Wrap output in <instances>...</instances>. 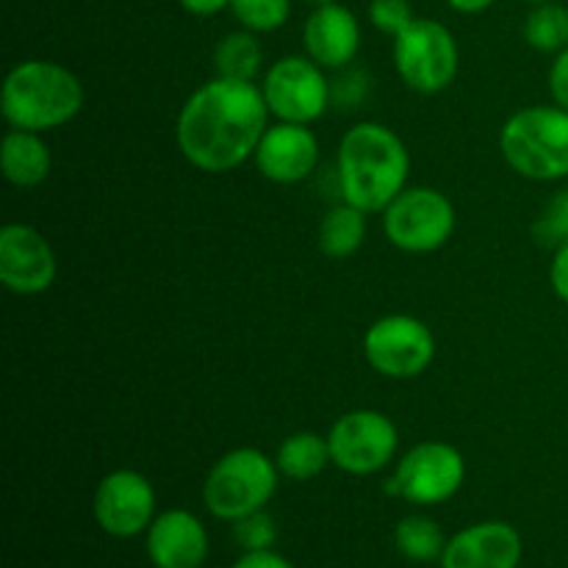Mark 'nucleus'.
Instances as JSON below:
<instances>
[{
    "mask_svg": "<svg viewBox=\"0 0 568 568\" xmlns=\"http://www.w3.org/2000/svg\"><path fill=\"white\" fill-rule=\"evenodd\" d=\"M270 114L264 89L216 75L183 103L178 148L200 172H231L255 155Z\"/></svg>",
    "mask_w": 568,
    "mask_h": 568,
    "instance_id": "1",
    "label": "nucleus"
},
{
    "mask_svg": "<svg viewBox=\"0 0 568 568\" xmlns=\"http://www.w3.org/2000/svg\"><path fill=\"white\" fill-rule=\"evenodd\" d=\"M410 155L403 139L381 122H358L338 144L336 181L344 203L375 214L408 183Z\"/></svg>",
    "mask_w": 568,
    "mask_h": 568,
    "instance_id": "2",
    "label": "nucleus"
},
{
    "mask_svg": "<svg viewBox=\"0 0 568 568\" xmlns=\"http://www.w3.org/2000/svg\"><path fill=\"white\" fill-rule=\"evenodd\" d=\"M81 109V81L75 72L55 61H22L6 75L0 111H3V120L17 131H55L75 120Z\"/></svg>",
    "mask_w": 568,
    "mask_h": 568,
    "instance_id": "3",
    "label": "nucleus"
},
{
    "mask_svg": "<svg viewBox=\"0 0 568 568\" xmlns=\"http://www.w3.org/2000/svg\"><path fill=\"white\" fill-rule=\"evenodd\" d=\"M499 150L510 170L521 178H568V111L560 105H530L516 111L503 125Z\"/></svg>",
    "mask_w": 568,
    "mask_h": 568,
    "instance_id": "4",
    "label": "nucleus"
},
{
    "mask_svg": "<svg viewBox=\"0 0 568 568\" xmlns=\"http://www.w3.org/2000/svg\"><path fill=\"white\" fill-rule=\"evenodd\" d=\"M281 469L261 449L242 447L222 455L203 483V503L211 516L222 521H239L264 510L277 491Z\"/></svg>",
    "mask_w": 568,
    "mask_h": 568,
    "instance_id": "5",
    "label": "nucleus"
},
{
    "mask_svg": "<svg viewBox=\"0 0 568 568\" xmlns=\"http://www.w3.org/2000/svg\"><path fill=\"white\" fill-rule=\"evenodd\" d=\"M383 231L403 253H433L453 236L455 209L438 189H403L383 211Z\"/></svg>",
    "mask_w": 568,
    "mask_h": 568,
    "instance_id": "6",
    "label": "nucleus"
},
{
    "mask_svg": "<svg viewBox=\"0 0 568 568\" xmlns=\"http://www.w3.org/2000/svg\"><path fill=\"white\" fill-rule=\"evenodd\" d=\"M394 67L414 92H444L458 75V42L436 20H414L394 37Z\"/></svg>",
    "mask_w": 568,
    "mask_h": 568,
    "instance_id": "7",
    "label": "nucleus"
},
{
    "mask_svg": "<svg viewBox=\"0 0 568 568\" xmlns=\"http://www.w3.org/2000/svg\"><path fill=\"white\" fill-rule=\"evenodd\" d=\"M466 480V460L453 444L425 442L403 455L386 491L410 505H442L460 491Z\"/></svg>",
    "mask_w": 568,
    "mask_h": 568,
    "instance_id": "8",
    "label": "nucleus"
},
{
    "mask_svg": "<svg viewBox=\"0 0 568 568\" xmlns=\"http://www.w3.org/2000/svg\"><path fill=\"white\" fill-rule=\"evenodd\" d=\"M331 460L342 471L369 477L386 469L399 447L397 425L381 410H349L327 433Z\"/></svg>",
    "mask_w": 568,
    "mask_h": 568,
    "instance_id": "9",
    "label": "nucleus"
},
{
    "mask_svg": "<svg viewBox=\"0 0 568 568\" xmlns=\"http://www.w3.org/2000/svg\"><path fill=\"white\" fill-rule=\"evenodd\" d=\"M364 355L377 375L408 381V377H419L433 364L436 338L430 327L416 316L392 314L377 320L366 331Z\"/></svg>",
    "mask_w": 568,
    "mask_h": 568,
    "instance_id": "10",
    "label": "nucleus"
},
{
    "mask_svg": "<svg viewBox=\"0 0 568 568\" xmlns=\"http://www.w3.org/2000/svg\"><path fill=\"white\" fill-rule=\"evenodd\" d=\"M264 98L281 122L311 125L327 111L333 100L331 81L308 55H286L266 70Z\"/></svg>",
    "mask_w": 568,
    "mask_h": 568,
    "instance_id": "11",
    "label": "nucleus"
},
{
    "mask_svg": "<svg viewBox=\"0 0 568 568\" xmlns=\"http://www.w3.org/2000/svg\"><path fill=\"white\" fill-rule=\"evenodd\" d=\"M92 514L100 530L111 538H133L148 532L155 519V488L133 469H116L98 483Z\"/></svg>",
    "mask_w": 568,
    "mask_h": 568,
    "instance_id": "12",
    "label": "nucleus"
},
{
    "mask_svg": "<svg viewBox=\"0 0 568 568\" xmlns=\"http://www.w3.org/2000/svg\"><path fill=\"white\" fill-rule=\"evenodd\" d=\"M55 253L48 239L31 225L22 222H9L0 231V283L9 292L31 297L42 294L53 286Z\"/></svg>",
    "mask_w": 568,
    "mask_h": 568,
    "instance_id": "13",
    "label": "nucleus"
},
{
    "mask_svg": "<svg viewBox=\"0 0 568 568\" xmlns=\"http://www.w3.org/2000/svg\"><path fill=\"white\" fill-rule=\"evenodd\" d=\"M255 166L272 183H300L320 164V139L308 125L277 122L266 128L255 150Z\"/></svg>",
    "mask_w": 568,
    "mask_h": 568,
    "instance_id": "14",
    "label": "nucleus"
},
{
    "mask_svg": "<svg viewBox=\"0 0 568 568\" xmlns=\"http://www.w3.org/2000/svg\"><path fill=\"white\" fill-rule=\"evenodd\" d=\"M442 568H519L521 536L508 521H480L447 538Z\"/></svg>",
    "mask_w": 568,
    "mask_h": 568,
    "instance_id": "15",
    "label": "nucleus"
},
{
    "mask_svg": "<svg viewBox=\"0 0 568 568\" xmlns=\"http://www.w3.org/2000/svg\"><path fill=\"white\" fill-rule=\"evenodd\" d=\"M144 536V549L155 568H203L209 558V532L192 510H164Z\"/></svg>",
    "mask_w": 568,
    "mask_h": 568,
    "instance_id": "16",
    "label": "nucleus"
},
{
    "mask_svg": "<svg viewBox=\"0 0 568 568\" xmlns=\"http://www.w3.org/2000/svg\"><path fill=\"white\" fill-rule=\"evenodd\" d=\"M303 44L322 70H344L361 48V26L347 6H320L305 20Z\"/></svg>",
    "mask_w": 568,
    "mask_h": 568,
    "instance_id": "17",
    "label": "nucleus"
},
{
    "mask_svg": "<svg viewBox=\"0 0 568 568\" xmlns=\"http://www.w3.org/2000/svg\"><path fill=\"white\" fill-rule=\"evenodd\" d=\"M0 166L6 181L20 189H33L50 175V150L39 133L11 128L0 144Z\"/></svg>",
    "mask_w": 568,
    "mask_h": 568,
    "instance_id": "18",
    "label": "nucleus"
},
{
    "mask_svg": "<svg viewBox=\"0 0 568 568\" xmlns=\"http://www.w3.org/2000/svg\"><path fill=\"white\" fill-rule=\"evenodd\" d=\"M366 239V211L344 203L333 205L320 225V250L333 261L349 258Z\"/></svg>",
    "mask_w": 568,
    "mask_h": 568,
    "instance_id": "19",
    "label": "nucleus"
},
{
    "mask_svg": "<svg viewBox=\"0 0 568 568\" xmlns=\"http://www.w3.org/2000/svg\"><path fill=\"white\" fill-rule=\"evenodd\" d=\"M275 464L288 480H314L316 475L325 471L327 464H333L331 444H327V438L316 436V433H294L281 444Z\"/></svg>",
    "mask_w": 568,
    "mask_h": 568,
    "instance_id": "20",
    "label": "nucleus"
},
{
    "mask_svg": "<svg viewBox=\"0 0 568 568\" xmlns=\"http://www.w3.org/2000/svg\"><path fill=\"white\" fill-rule=\"evenodd\" d=\"M394 544L403 558L414 560V564H433V560H442L447 538H444L438 521H433L430 516L414 514L399 519V525L394 527Z\"/></svg>",
    "mask_w": 568,
    "mask_h": 568,
    "instance_id": "21",
    "label": "nucleus"
},
{
    "mask_svg": "<svg viewBox=\"0 0 568 568\" xmlns=\"http://www.w3.org/2000/svg\"><path fill=\"white\" fill-rule=\"evenodd\" d=\"M261 44L253 37V31H236L227 33L214 50V67L222 78H233V81H255L261 72Z\"/></svg>",
    "mask_w": 568,
    "mask_h": 568,
    "instance_id": "22",
    "label": "nucleus"
},
{
    "mask_svg": "<svg viewBox=\"0 0 568 568\" xmlns=\"http://www.w3.org/2000/svg\"><path fill=\"white\" fill-rule=\"evenodd\" d=\"M525 39L541 53H560L568 48V9L558 3H541L527 14Z\"/></svg>",
    "mask_w": 568,
    "mask_h": 568,
    "instance_id": "23",
    "label": "nucleus"
},
{
    "mask_svg": "<svg viewBox=\"0 0 568 568\" xmlns=\"http://www.w3.org/2000/svg\"><path fill=\"white\" fill-rule=\"evenodd\" d=\"M231 11L247 31L270 33L288 20V0H231Z\"/></svg>",
    "mask_w": 568,
    "mask_h": 568,
    "instance_id": "24",
    "label": "nucleus"
},
{
    "mask_svg": "<svg viewBox=\"0 0 568 568\" xmlns=\"http://www.w3.org/2000/svg\"><path fill=\"white\" fill-rule=\"evenodd\" d=\"M233 538L244 552H261V549L275 547L277 527L266 510H255V514L233 521Z\"/></svg>",
    "mask_w": 568,
    "mask_h": 568,
    "instance_id": "25",
    "label": "nucleus"
},
{
    "mask_svg": "<svg viewBox=\"0 0 568 568\" xmlns=\"http://www.w3.org/2000/svg\"><path fill=\"white\" fill-rule=\"evenodd\" d=\"M369 20L372 26L381 28L388 37H399L416 17L408 0H372Z\"/></svg>",
    "mask_w": 568,
    "mask_h": 568,
    "instance_id": "26",
    "label": "nucleus"
},
{
    "mask_svg": "<svg viewBox=\"0 0 568 568\" xmlns=\"http://www.w3.org/2000/svg\"><path fill=\"white\" fill-rule=\"evenodd\" d=\"M538 236L549 244H564L568 239V192H560L558 197L549 203L547 214L538 222Z\"/></svg>",
    "mask_w": 568,
    "mask_h": 568,
    "instance_id": "27",
    "label": "nucleus"
},
{
    "mask_svg": "<svg viewBox=\"0 0 568 568\" xmlns=\"http://www.w3.org/2000/svg\"><path fill=\"white\" fill-rule=\"evenodd\" d=\"M333 89V100L342 103V109H353L364 100L366 89H369V75L364 70H347L331 83Z\"/></svg>",
    "mask_w": 568,
    "mask_h": 568,
    "instance_id": "28",
    "label": "nucleus"
},
{
    "mask_svg": "<svg viewBox=\"0 0 568 568\" xmlns=\"http://www.w3.org/2000/svg\"><path fill=\"white\" fill-rule=\"evenodd\" d=\"M549 92H552L555 103L568 111V48L560 50L552 70H549Z\"/></svg>",
    "mask_w": 568,
    "mask_h": 568,
    "instance_id": "29",
    "label": "nucleus"
},
{
    "mask_svg": "<svg viewBox=\"0 0 568 568\" xmlns=\"http://www.w3.org/2000/svg\"><path fill=\"white\" fill-rule=\"evenodd\" d=\"M549 283H552V292L568 305V239L555 250L552 266H549Z\"/></svg>",
    "mask_w": 568,
    "mask_h": 568,
    "instance_id": "30",
    "label": "nucleus"
},
{
    "mask_svg": "<svg viewBox=\"0 0 568 568\" xmlns=\"http://www.w3.org/2000/svg\"><path fill=\"white\" fill-rule=\"evenodd\" d=\"M231 568H294L292 560L277 555L275 549H261V552H244Z\"/></svg>",
    "mask_w": 568,
    "mask_h": 568,
    "instance_id": "31",
    "label": "nucleus"
},
{
    "mask_svg": "<svg viewBox=\"0 0 568 568\" xmlns=\"http://www.w3.org/2000/svg\"><path fill=\"white\" fill-rule=\"evenodd\" d=\"M181 6L194 17H214L222 9H231V0H181Z\"/></svg>",
    "mask_w": 568,
    "mask_h": 568,
    "instance_id": "32",
    "label": "nucleus"
},
{
    "mask_svg": "<svg viewBox=\"0 0 568 568\" xmlns=\"http://www.w3.org/2000/svg\"><path fill=\"white\" fill-rule=\"evenodd\" d=\"M447 3L460 14H480L488 6H494V0H447Z\"/></svg>",
    "mask_w": 568,
    "mask_h": 568,
    "instance_id": "33",
    "label": "nucleus"
},
{
    "mask_svg": "<svg viewBox=\"0 0 568 568\" xmlns=\"http://www.w3.org/2000/svg\"><path fill=\"white\" fill-rule=\"evenodd\" d=\"M305 3H314L316 9H320V6H327V3H333V0H305Z\"/></svg>",
    "mask_w": 568,
    "mask_h": 568,
    "instance_id": "34",
    "label": "nucleus"
},
{
    "mask_svg": "<svg viewBox=\"0 0 568 568\" xmlns=\"http://www.w3.org/2000/svg\"><path fill=\"white\" fill-rule=\"evenodd\" d=\"M527 3H536V6H541V3H549V0H527Z\"/></svg>",
    "mask_w": 568,
    "mask_h": 568,
    "instance_id": "35",
    "label": "nucleus"
}]
</instances>
